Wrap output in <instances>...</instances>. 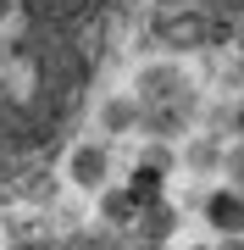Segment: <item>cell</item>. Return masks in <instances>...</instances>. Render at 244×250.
<instances>
[{
    "mask_svg": "<svg viewBox=\"0 0 244 250\" xmlns=\"http://www.w3.org/2000/svg\"><path fill=\"white\" fill-rule=\"evenodd\" d=\"M106 0H0V178L61 134L89 83Z\"/></svg>",
    "mask_w": 244,
    "mask_h": 250,
    "instance_id": "1",
    "label": "cell"
},
{
    "mask_svg": "<svg viewBox=\"0 0 244 250\" xmlns=\"http://www.w3.org/2000/svg\"><path fill=\"white\" fill-rule=\"evenodd\" d=\"M211 217H217V228H244V206L233 195H222L217 206H211Z\"/></svg>",
    "mask_w": 244,
    "mask_h": 250,
    "instance_id": "2",
    "label": "cell"
},
{
    "mask_svg": "<svg viewBox=\"0 0 244 250\" xmlns=\"http://www.w3.org/2000/svg\"><path fill=\"white\" fill-rule=\"evenodd\" d=\"M39 250H111V245H39Z\"/></svg>",
    "mask_w": 244,
    "mask_h": 250,
    "instance_id": "3",
    "label": "cell"
}]
</instances>
